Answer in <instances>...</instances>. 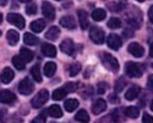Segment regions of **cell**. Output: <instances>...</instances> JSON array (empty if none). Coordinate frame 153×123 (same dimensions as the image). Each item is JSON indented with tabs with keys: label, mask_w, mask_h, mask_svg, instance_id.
Masks as SVG:
<instances>
[{
	"label": "cell",
	"mask_w": 153,
	"mask_h": 123,
	"mask_svg": "<svg viewBox=\"0 0 153 123\" xmlns=\"http://www.w3.org/2000/svg\"><path fill=\"white\" fill-rule=\"evenodd\" d=\"M101 59L102 63L104 65V67L107 70L111 71V72H117L120 69V64L117 59H115L113 55H111L110 53H102L101 55Z\"/></svg>",
	"instance_id": "cell-1"
},
{
	"label": "cell",
	"mask_w": 153,
	"mask_h": 123,
	"mask_svg": "<svg viewBox=\"0 0 153 123\" xmlns=\"http://www.w3.org/2000/svg\"><path fill=\"white\" fill-rule=\"evenodd\" d=\"M125 73L131 78H140L143 76V71L137 64L133 62H128L125 65Z\"/></svg>",
	"instance_id": "cell-2"
},
{
	"label": "cell",
	"mask_w": 153,
	"mask_h": 123,
	"mask_svg": "<svg viewBox=\"0 0 153 123\" xmlns=\"http://www.w3.org/2000/svg\"><path fill=\"white\" fill-rule=\"evenodd\" d=\"M89 38L94 44L102 45L105 40V32L102 28L98 26H92L89 30Z\"/></svg>",
	"instance_id": "cell-3"
},
{
	"label": "cell",
	"mask_w": 153,
	"mask_h": 123,
	"mask_svg": "<svg viewBox=\"0 0 153 123\" xmlns=\"http://www.w3.org/2000/svg\"><path fill=\"white\" fill-rule=\"evenodd\" d=\"M49 98V93L47 90L43 89L41 91H39V93L35 96L32 99V105L35 108H39L43 105V104L46 103V101Z\"/></svg>",
	"instance_id": "cell-4"
},
{
	"label": "cell",
	"mask_w": 153,
	"mask_h": 123,
	"mask_svg": "<svg viewBox=\"0 0 153 123\" xmlns=\"http://www.w3.org/2000/svg\"><path fill=\"white\" fill-rule=\"evenodd\" d=\"M34 83L28 77H25V78L22 79L19 83V86H18V91L22 95H30L33 93V91H34Z\"/></svg>",
	"instance_id": "cell-5"
},
{
	"label": "cell",
	"mask_w": 153,
	"mask_h": 123,
	"mask_svg": "<svg viewBox=\"0 0 153 123\" xmlns=\"http://www.w3.org/2000/svg\"><path fill=\"white\" fill-rule=\"evenodd\" d=\"M7 22H10L11 24L17 26L19 29H23V28L25 27V20H24V18L22 17L21 15H19V14H16V13L9 14L7 17Z\"/></svg>",
	"instance_id": "cell-6"
},
{
	"label": "cell",
	"mask_w": 153,
	"mask_h": 123,
	"mask_svg": "<svg viewBox=\"0 0 153 123\" xmlns=\"http://www.w3.org/2000/svg\"><path fill=\"white\" fill-rule=\"evenodd\" d=\"M122 39L117 34H110L107 39V46L112 50H119L122 46Z\"/></svg>",
	"instance_id": "cell-7"
},
{
	"label": "cell",
	"mask_w": 153,
	"mask_h": 123,
	"mask_svg": "<svg viewBox=\"0 0 153 123\" xmlns=\"http://www.w3.org/2000/svg\"><path fill=\"white\" fill-rule=\"evenodd\" d=\"M16 101V95L10 90H2L0 92V102L4 104H13Z\"/></svg>",
	"instance_id": "cell-8"
},
{
	"label": "cell",
	"mask_w": 153,
	"mask_h": 123,
	"mask_svg": "<svg viewBox=\"0 0 153 123\" xmlns=\"http://www.w3.org/2000/svg\"><path fill=\"white\" fill-rule=\"evenodd\" d=\"M42 14L44 15L45 18L48 20H53L56 16V11L53 4H51L47 1H43L42 3Z\"/></svg>",
	"instance_id": "cell-9"
},
{
	"label": "cell",
	"mask_w": 153,
	"mask_h": 123,
	"mask_svg": "<svg viewBox=\"0 0 153 123\" xmlns=\"http://www.w3.org/2000/svg\"><path fill=\"white\" fill-rule=\"evenodd\" d=\"M128 51L131 55H133L134 57H142L144 55L145 51L144 48L140 44L138 43H131V44L128 46Z\"/></svg>",
	"instance_id": "cell-10"
},
{
	"label": "cell",
	"mask_w": 153,
	"mask_h": 123,
	"mask_svg": "<svg viewBox=\"0 0 153 123\" xmlns=\"http://www.w3.org/2000/svg\"><path fill=\"white\" fill-rule=\"evenodd\" d=\"M60 49L62 52H64L67 55H72L74 52V44L72 42V40L70 39H65L63 42L60 45Z\"/></svg>",
	"instance_id": "cell-11"
},
{
	"label": "cell",
	"mask_w": 153,
	"mask_h": 123,
	"mask_svg": "<svg viewBox=\"0 0 153 123\" xmlns=\"http://www.w3.org/2000/svg\"><path fill=\"white\" fill-rule=\"evenodd\" d=\"M14 76H15L14 71L12 70L11 68L7 67V68L3 69L1 74H0V81H1L2 83H5V85H7V83H10L12 81H13Z\"/></svg>",
	"instance_id": "cell-12"
},
{
	"label": "cell",
	"mask_w": 153,
	"mask_h": 123,
	"mask_svg": "<svg viewBox=\"0 0 153 123\" xmlns=\"http://www.w3.org/2000/svg\"><path fill=\"white\" fill-rule=\"evenodd\" d=\"M107 108V103L104 99H97L91 106V111L94 115H99L103 113Z\"/></svg>",
	"instance_id": "cell-13"
},
{
	"label": "cell",
	"mask_w": 153,
	"mask_h": 123,
	"mask_svg": "<svg viewBox=\"0 0 153 123\" xmlns=\"http://www.w3.org/2000/svg\"><path fill=\"white\" fill-rule=\"evenodd\" d=\"M60 24L64 28L67 29H74L76 28V20L72 16H64L60 20Z\"/></svg>",
	"instance_id": "cell-14"
},
{
	"label": "cell",
	"mask_w": 153,
	"mask_h": 123,
	"mask_svg": "<svg viewBox=\"0 0 153 123\" xmlns=\"http://www.w3.org/2000/svg\"><path fill=\"white\" fill-rule=\"evenodd\" d=\"M41 51L45 56L48 57H55L57 55V49L53 45L48 44V43H44L41 47Z\"/></svg>",
	"instance_id": "cell-15"
},
{
	"label": "cell",
	"mask_w": 153,
	"mask_h": 123,
	"mask_svg": "<svg viewBox=\"0 0 153 123\" xmlns=\"http://www.w3.org/2000/svg\"><path fill=\"white\" fill-rule=\"evenodd\" d=\"M78 18H79L80 26L82 29H86L89 26V20H88V15L84 10H79L78 11Z\"/></svg>",
	"instance_id": "cell-16"
},
{
	"label": "cell",
	"mask_w": 153,
	"mask_h": 123,
	"mask_svg": "<svg viewBox=\"0 0 153 123\" xmlns=\"http://www.w3.org/2000/svg\"><path fill=\"white\" fill-rule=\"evenodd\" d=\"M47 113L51 117L53 118H61L63 116V112H62L61 108L58 104H53L47 108Z\"/></svg>",
	"instance_id": "cell-17"
},
{
	"label": "cell",
	"mask_w": 153,
	"mask_h": 123,
	"mask_svg": "<svg viewBox=\"0 0 153 123\" xmlns=\"http://www.w3.org/2000/svg\"><path fill=\"white\" fill-rule=\"evenodd\" d=\"M140 93V88L138 86H133L125 93V98L127 100H134Z\"/></svg>",
	"instance_id": "cell-18"
},
{
	"label": "cell",
	"mask_w": 153,
	"mask_h": 123,
	"mask_svg": "<svg viewBox=\"0 0 153 123\" xmlns=\"http://www.w3.org/2000/svg\"><path fill=\"white\" fill-rule=\"evenodd\" d=\"M59 36H60V29L57 26H51L46 31V34H45V38L51 41H56L59 38Z\"/></svg>",
	"instance_id": "cell-19"
},
{
	"label": "cell",
	"mask_w": 153,
	"mask_h": 123,
	"mask_svg": "<svg viewBox=\"0 0 153 123\" xmlns=\"http://www.w3.org/2000/svg\"><path fill=\"white\" fill-rule=\"evenodd\" d=\"M23 42L28 46H36L39 42V39L30 32H25L23 36Z\"/></svg>",
	"instance_id": "cell-20"
},
{
	"label": "cell",
	"mask_w": 153,
	"mask_h": 123,
	"mask_svg": "<svg viewBox=\"0 0 153 123\" xmlns=\"http://www.w3.org/2000/svg\"><path fill=\"white\" fill-rule=\"evenodd\" d=\"M7 40L11 46H15L19 41V34L14 29L9 30L7 34Z\"/></svg>",
	"instance_id": "cell-21"
},
{
	"label": "cell",
	"mask_w": 153,
	"mask_h": 123,
	"mask_svg": "<svg viewBox=\"0 0 153 123\" xmlns=\"http://www.w3.org/2000/svg\"><path fill=\"white\" fill-rule=\"evenodd\" d=\"M45 21L42 19H38L35 20L30 23V29L33 30L34 32H41L43 29L45 28Z\"/></svg>",
	"instance_id": "cell-22"
},
{
	"label": "cell",
	"mask_w": 153,
	"mask_h": 123,
	"mask_svg": "<svg viewBox=\"0 0 153 123\" xmlns=\"http://www.w3.org/2000/svg\"><path fill=\"white\" fill-rule=\"evenodd\" d=\"M20 56L24 59L25 63H30L33 61V59H34V53L30 49L25 48V47H22L20 49Z\"/></svg>",
	"instance_id": "cell-23"
},
{
	"label": "cell",
	"mask_w": 153,
	"mask_h": 123,
	"mask_svg": "<svg viewBox=\"0 0 153 123\" xmlns=\"http://www.w3.org/2000/svg\"><path fill=\"white\" fill-rule=\"evenodd\" d=\"M57 70V65L53 63V62H48L46 63L44 66V74L47 77H51L56 73Z\"/></svg>",
	"instance_id": "cell-24"
},
{
	"label": "cell",
	"mask_w": 153,
	"mask_h": 123,
	"mask_svg": "<svg viewBox=\"0 0 153 123\" xmlns=\"http://www.w3.org/2000/svg\"><path fill=\"white\" fill-rule=\"evenodd\" d=\"M79 106V101L76 99H68L64 102V108L68 113H72Z\"/></svg>",
	"instance_id": "cell-25"
},
{
	"label": "cell",
	"mask_w": 153,
	"mask_h": 123,
	"mask_svg": "<svg viewBox=\"0 0 153 123\" xmlns=\"http://www.w3.org/2000/svg\"><path fill=\"white\" fill-rule=\"evenodd\" d=\"M13 65L19 71L24 70V68H25V62H24V59L20 55H15L13 57Z\"/></svg>",
	"instance_id": "cell-26"
},
{
	"label": "cell",
	"mask_w": 153,
	"mask_h": 123,
	"mask_svg": "<svg viewBox=\"0 0 153 123\" xmlns=\"http://www.w3.org/2000/svg\"><path fill=\"white\" fill-rule=\"evenodd\" d=\"M30 74H32L33 78L37 81V83H41L42 81V76H41V70H40V65L36 64L34 67L30 69Z\"/></svg>",
	"instance_id": "cell-27"
},
{
	"label": "cell",
	"mask_w": 153,
	"mask_h": 123,
	"mask_svg": "<svg viewBox=\"0 0 153 123\" xmlns=\"http://www.w3.org/2000/svg\"><path fill=\"white\" fill-rule=\"evenodd\" d=\"M125 115L129 118H132V119H135L140 116V110H138L136 106H133V105H130L128 108H125Z\"/></svg>",
	"instance_id": "cell-28"
},
{
	"label": "cell",
	"mask_w": 153,
	"mask_h": 123,
	"mask_svg": "<svg viewBox=\"0 0 153 123\" xmlns=\"http://www.w3.org/2000/svg\"><path fill=\"white\" fill-rule=\"evenodd\" d=\"M106 18V12L103 9H96L92 12V19L97 22L103 21Z\"/></svg>",
	"instance_id": "cell-29"
},
{
	"label": "cell",
	"mask_w": 153,
	"mask_h": 123,
	"mask_svg": "<svg viewBox=\"0 0 153 123\" xmlns=\"http://www.w3.org/2000/svg\"><path fill=\"white\" fill-rule=\"evenodd\" d=\"M74 118H76V121H80V122H88L89 121V115L85 110H80L76 114Z\"/></svg>",
	"instance_id": "cell-30"
},
{
	"label": "cell",
	"mask_w": 153,
	"mask_h": 123,
	"mask_svg": "<svg viewBox=\"0 0 153 123\" xmlns=\"http://www.w3.org/2000/svg\"><path fill=\"white\" fill-rule=\"evenodd\" d=\"M66 95H67V92L65 91V89H64V88H60V89H57L53 91L51 97H53V100H61V99H63Z\"/></svg>",
	"instance_id": "cell-31"
},
{
	"label": "cell",
	"mask_w": 153,
	"mask_h": 123,
	"mask_svg": "<svg viewBox=\"0 0 153 123\" xmlns=\"http://www.w3.org/2000/svg\"><path fill=\"white\" fill-rule=\"evenodd\" d=\"M80 71H81V65L79 63H74L68 68V73H69V76L71 77H74Z\"/></svg>",
	"instance_id": "cell-32"
},
{
	"label": "cell",
	"mask_w": 153,
	"mask_h": 123,
	"mask_svg": "<svg viewBox=\"0 0 153 123\" xmlns=\"http://www.w3.org/2000/svg\"><path fill=\"white\" fill-rule=\"evenodd\" d=\"M107 26L111 29H117V28H120L122 26V21L119 19V18H110L109 21L107 22Z\"/></svg>",
	"instance_id": "cell-33"
},
{
	"label": "cell",
	"mask_w": 153,
	"mask_h": 123,
	"mask_svg": "<svg viewBox=\"0 0 153 123\" xmlns=\"http://www.w3.org/2000/svg\"><path fill=\"white\" fill-rule=\"evenodd\" d=\"M126 87V81L124 77H120L117 81H115L114 85V91L115 93H121L122 91L124 90V88Z\"/></svg>",
	"instance_id": "cell-34"
},
{
	"label": "cell",
	"mask_w": 153,
	"mask_h": 123,
	"mask_svg": "<svg viewBox=\"0 0 153 123\" xmlns=\"http://www.w3.org/2000/svg\"><path fill=\"white\" fill-rule=\"evenodd\" d=\"M25 12L27 15H36L37 14V4L36 3H30V4L26 5L25 7Z\"/></svg>",
	"instance_id": "cell-35"
},
{
	"label": "cell",
	"mask_w": 153,
	"mask_h": 123,
	"mask_svg": "<svg viewBox=\"0 0 153 123\" xmlns=\"http://www.w3.org/2000/svg\"><path fill=\"white\" fill-rule=\"evenodd\" d=\"M64 89H65V91L67 92V94L74 93V92L78 89V85H76V83H65Z\"/></svg>",
	"instance_id": "cell-36"
},
{
	"label": "cell",
	"mask_w": 153,
	"mask_h": 123,
	"mask_svg": "<svg viewBox=\"0 0 153 123\" xmlns=\"http://www.w3.org/2000/svg\"><path fill=\"white\" fill-rule=\"evenodd\" d=\"M107 90V83H100L98 85V93L99 94H105Z\"/></svg>",
	"instance_id": "cell-37"
},
{
	"label": "cell",
	"mask_w": 153,
	"mask_h": 123,
	"mask_svg": "<svg viewBox=\"0 0 153 123\" xmlns=\"http://www.w3.org/2000/svg\"><path fill=\"white\" fill-rule=\"evenodd\" d=\"M142 121L144 123H153V117L150 116L149 114H147V113H145V114L143 115Z\"/></svg>",
	"instance_id": "cell-38"
},
{
	"label": "cell",
	"mask_w": 153,
	"mask_h": 123,
	"mask_svg": "<svg viewBox=\"0 0 153 123\" xmlns=\"http://www.w3.org/2000/svg\"><path fill=\"white\" fill-rule=\"evenodd\" d=\"M108 7H110L111 11H112V12H119V11H121L122 7H123L121 4H117V2H112L111 4H109Z\"/></svg>",
	"instance_id": "cell-39"
},
{
	"label": "cell",
	"mask_w": 153,
	"mask_h": 123,
	"mask_svg": "<svg viewBox=\"0 0 153 123\" xmlns=\"http://www.w3.org/2000/svg\"><path fill=\"white\" fill-rule=\"evenodd\" d=\"M45 121H46L45 117L42 116V115H39V116H37L36 118H35L34 120L32 121V122H35V123H44Z\"/></svg>",
	"instance_id": "cell-40"
},
{
	"label": "cell",
	"mask_w": 153,
	"mask_h": 123,
	"mask_svg": "<svg viewBox=\"0 0 153 123\" xmlns=\"http://www.w3.org/2000/svg\"><path fill=\"white\" fill-rule=\"evenodd\" d=\"M7 112L5 108H1V110H0V122L4 121V119L7 118Z\"/></svg>",
	"instance_id": "cell-41"
},
{
	"label": "cell",
	"mask_w": 153,
	"mask_h": 123,
	"mask_svg": "<svg viewBox=\"0 0 153 123\" xmlns=\"http://www.w3.org/2000/svg\"><path fill=\"white\" fill-rule=\"evenodd\" d=\"M109 100H110L111 103H117V102L120 101L119 97H117V94H111V95H109Z\"/></svg>",
	"instance_id": "cell-42"
},
{
	"label": "cell",
	"mask_w": 153,
	"mask_h": 123,
	"mask_svg": "<svg viewBox=\"0 0 153 123\" xmlns=\"http://www.w3.org/2000/svg\"><path fill=\"white\" fill-rule=\"evenodd\" d=\"M124 36H125V38H131V37L133 36V31L130 30L129 28H126V29L124 30Z\"/></svg>",
	"instance_id": "cell-43"
},
{
	"label": "cell",
	"mask_w": 153,
	"mask_h": 123,
	"mask_svg": "<svg viewBox=\"0 0 153 123\" xmlns=\"http://www.w3.org/2000/svg\"><path fill=\"white\" fill-rule=\"evenodd\" d=\"M148 87L153 90V74H151L148 77Z\"/></svg>",
	"instance_id": "cell-44"
},
{
	"label": "cell",
	"mask_w": 153,
	"mask_h": 123,
	"mask_svg": "<svg viewBox=\"0 0 153 123\" xmlns=\"http://www.w3.org/2000/svg\"><path fill=\"white\" fill-rule=\"evenodd\" d=\"M148 16H149V19H150V21L153 22V5H152V7H150V9H149Z\"/></svg>",
	"instance_id": "cell-45"
},
{
	"label": "cell",
	"mask_w": 153,
	"mask_h": 123,
	"mask_svg": "<svg viewBox=\"0 0 153 123\" xmlns=\"http://www.w3.org/2000/svg\"><path fill=\"white\" fill-rule=\"evenodd\" d=\"M9 2V0H0V7H5Z\"/></svg>",
	"instance_id": "cell-46"
},
{
	"label": "cell",
	"mask_w": 153,
	"mask_h": 123,
	"mask_svg": "<svg viewBox=\"0 0 153 123\" xmlns=\"http://www.w3.org/2000/svg\"><path fill=\"white\" fill-rule=\"evenodd\" d=\"M149 54H150L151 57H153V43L151 44V46H150V51H149Z\"/></svg>",
	"instance_id": "cell-47"
},
{
	"label": "cell",
	"mask_w": 153,
	"mask_h": 123,
	"mask_svg": "<svg viewBox=\"0 0 153 123\" xmlns=\"http://www.w3.org/2000/svg\"><path fill=\"white\" fill-rule=\"evenodd\" d=\"M18 1H20V2H22V3H27V2H30L32 0H18Z\"/></svg>",
	"instance_id": "cell-48"
},
{
	"label": "cell",
	"mask_w": 153,
	"mask_h": 123,
	"mask_svg": "<svg viewBox=\"0 0 153 123\" xmlns=\"http://www.w3.org/2000/svg\"><path fill=\"white\" fill-rule=\"evenodd\" d=\"M150 108H151V111L153 112V100L151 101V104H150Z\"/></svg>",
	"instance_id": "cell-49"
},
{
	"label": "cell",
	"mask_w": 153,
	"mask_h": 123,
	"mask_svg": "<svg viewBox=\"0 0 153 123\" xmlns=\"http://www.w3.org/2000/svg\"><path fill=\"white\" fill-rule=\"evenodd\" d=\"M1 22H2V14L0 13V23H1Z\"/></svg>",
	"instance_id": "cell-50"
},
{
	"label": "cell",
	"mask_w": 153,
	"mask_h": 123,
	"mask_svg": "<svg viewBox=\"0 0 153 123\" xmlns=\"http://www.w3.org/2000/svg\"><path fill=\"white\" fill-rule=\"evenodd\" d=\"M136 1H138V2H144L145 0H136Z\"/></svg>",
	"instance_id": "cell-51"
},
{
	"label": "cell",
	"mask_w": 153,
	"mask_h": 123,
	"mask_svg": "<svg viewBox=\"0 0 153 123\" xmlns=\"http://www.w3.org/2000/svg\"><path fill=\"white\" fill-rule=\"evenodd\" d=\"M0 37H1V31H0Z\"/></svg>",
	"instance_id": "cell-52"
},
{
	"label": "cell",
	"mask_w": 153,
	"mask_h": 123,
	"mask_svg": "<svg viewBox=\"0 0 153 123\" xmlns=\"http://www.w3.org/2000/svg\"><path fill=\"white\" fill-rule=\"evenodd\" d=\"M57 1H61V0H57Z\"/></svg>",
	"instance_id": "cell-53"
},
{
	"label": "cell",
	"mask_w": 153,
	"mask_h": 123,
	"mask_svg": "<svg viewBox=\"0 0 153 123\" xmlns=\"http://www.w3.org/2000/svg\"><path fill=\"white\" fill-rule=\"evenodd\" d=\"M152 68H153V64H152Z\"/></svg>",
	"instance_id": "cell-54"
}]
</instances>
